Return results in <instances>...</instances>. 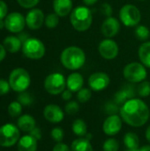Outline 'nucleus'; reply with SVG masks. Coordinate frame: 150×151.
Masks as SVG:
<instances>
[{"mask_svg":"<svg viewBox=\"0 0 150 151\" xmlns=\"http://www.w3.org/2000/svg\"><path fill=\"white\" fill-rule=\"evenodd\" d=\"M120 117L126 124L133 127H143L149 119V108L140 98H132L120 107Z\"/></svg>","mask_w":150,"mask_h":151,"instance_id":"1","label":"nucleus"},{"mask_svg":"<svg viewBox=\"0 0 150 151\" xmlns=\"http://www.w3.org/2000/svg\"><path fill=\"white\" fill-rule=\"evenodd\" d=\"M60 61L63 66L68 70H79L85 65L86 54L80 47L69 46L62 51Z\"/></svg>","mask_w":150,"mask_h":151,"instance_id":"2","label":"nucleus"},{"mask_svg":"<svg viewBox=\"0 0 150 151\" xmlns=\"http://www.w3.org/2000/svg\"><path fill=\"white\" fill-rule=\"evenodd\" d=\"M70 21L72 27L79 32L87 31L92 25L93 14L88 7L80 5L72 9L70 14Z\"/></svg>","mask_w":150,"mask_h":151,"instance_id":"3","label":"nucleus"},{"mask_svg":"<svg viewBox=\"0 0 150 151\" xmlns=\"http://www.w3.org/2000/svg\"><path fill=\"white\" fill-rule=\"evenodd\" d=\"M9 84L11 88L18 93L26 91L31 83V78L28 72L24 68H16L9 75Z\"/></svg>","mask_w":150,"mask_h":151,"instance_id":"4","label":"nucleus"},{"mask_svg":"<svg viewBox=\"0 0 150 151\" xmlns=\"http://www.w3.org/2000/svg\"><path fill=\"white\" fill-rule=\"evenodd\" d=\"M123 75L130 83H141L146 80L148 73L143 64L139 62H132L125 66Z\"/></svg>","mask_w":150,"mask_h":151,"instance_id":"5","label":"nucleus"},{"mask_svg":"<svg viewBox=\"0 0 150 151\" xmlns=\"http://www.w3.org/2000/svg\"><path fill=\"white\" fill-rule=\"evenodd\" d=\"M20 139L18 126L8 123L0 127V147L10 148L18 143Z\"/></svg>","mask_w":150,"mask_h":151,"instance_id":"6","label":"nucleus"},{"mask_svg":"<svg viewBox=\"0 0 150 151\" xmlns=\"http://www.w3.org/2000/svg\"><path fill=\"white\" fill-rule=\"evenodd\" d=\"M22 52L27 58L33 60L41 59L45 55V46L37 38H28L22 44Z\"/></svg>","mask_w":150,"mask_h":151,"instance_id":"7","label":"nucleus"},{"mask_svg":"<svg viewBox=\"0 0 150 151\" xmlns=\"http://www.w3.org/2000/svg\"><path fill=\"white\" fill-rule=\"evenodd\" d=\"M119 19L126 27H133L138 26L141 22V13L134 4H127L121 7L119 11Z\"/></svg>","mask_w":150,"mask_h":151,"instance_id":"8","label":"nucleus"},{"mask_svg":"<svg viewBox=\"0 0 150 151\" xmlns=\"http://www.w3.org/2000/svg\"><path fill=\"white\" fill-rule=\"evenodd\" d=\"M45 90L52 95L57 96L63 93L66 87V79L60 73H53L49 74L44 80Z\"/></svg>","mask_w":150,"mask_h":151,"instance_id":"9","label":"nucleus"},{"mask_svg":"<svg viewBox=\"0 0 150 151\" xmlns=\"http://www.w3.org/2000/svg\"><path fill=\"white\" fill-rule=\"evenodd\" d=\"M110 76L103 72H96L92 73L88 81L89 88L93 91L99 92L108 88L110 85Z\"/></svg>","mask_w":150,"mask_h":151,"instance_id":"10","label":"nucleus"},{"mask_svg":"<svg viewBox=\"0 0 150 151\" xmlns=\"http://www.w3.org/2000/svg\"><path fill=\"white\" fill-rule=\"evenodd\" d=\"M5 28L11 33H20L26 25V18L19 12H11L4 19Z\"/></svg>","mask_w":150,"mask_h":151,"instance_id":"11","label":"nucleus"},{"mask_svg":"<svg viewBox=\"0 0 150 151\" xmlns=\"http://www.w3.org/2000/svg\"><path fill=\"white\" fill-rule=\"evenodd\" d=\"M98 52L103 58L107 60H111L118 57V46L117 42L112 39L106 38L99 43Z\"/></svg>","mask_w":150,"mask_h":151,"instance_id":"12","label":"nucleus"},{"mask_svg":"<svg viewBox=\"0 0 150 151\" xmlns=\"http://www.w3.org/2000/svg\"><path fill=\"white\" fill-rule=\"evenodd\" d=\"M123 126V120L118 114L111 115L105 119L103 124V131L108 136H114L118 134Z\"/></svg>","mask_w":150,"mask_h":151,"instance_id":"13","label":"nucleus"},{"mask_svg":"<svg viewBox=\"0 0 150 151\" xmlns=\"http://www.w3.org/2000/svg\"><path fill=\"white\" fill-rule=\"evenodd\" d=\"M45 20L44 13L42 10L34 8L29 11L26 16V24L32 30L39 29Z\"/></svg>","mask_w":150,"mask_h":151,"instance_id":"14","label":"nucleus"},{"mask_svg":"<svg viewBox=\"0 0 150 151\" xmlns=\"http://www.w3.org/2000/svg\"><path fill=\"white\" fill-rule=\"evenodd\" d=\"M43 117L47 121L57 124L63 121L65 118V112L61 107L57 104H48L43 110Z\"/></svg>","mask_w":150,"mask_h":151,"instance_id":"15","label":"nucleus"},{"mask_svg":"<svg viewBox=\"0 0 150 151\" xmlns=\"http://www.w3.org/2000/svg\"><path fill=\"white\" fill-rule=\"evenodd\" d=\"M120 22L114 17H108L104 19L101 27V32L106 38H112L118 34Z\"/></svg>","mask_w":150,"mask_h":151,"instance_id":"16","label":"nucleus"},{"mask_svg":"<svg viewBox=\"0 0 150 151\" xmlns=\"http://www.w3.org/2000/svg\"><path fill=\"white\" fill-rule=\"evenodd\" d=\"M135 96V89L133 86L132 85H126L123 88H121L115 95L113 100L119 105H123L126 101L134 98Z\"/></svg>","mask_w":150,"mask_h":151,"instance_id":"17","label":"nucleus"},{"mask_svg":"<svg viewBox=\"0 0 150 151\" xmlns=\"http://www.w3.org/2000/svg\"><path fill=\"white\" fill-rule=\"evenodd\" d=\"M84 85V78L79 73H72L66 79V87L67 89L71 90L72 93H77L83 88Z\"/></svg>","mask_w":150,"mask_h":151,"instance_id":"18","label":"nucleus"},{"mask_svg":"<svg viewBox=\"0 0 150 151\" xmlns=\"http://www.w3.org/2000/svg\"><path fill=\"white\" fill-rule=\"evenodd\" d=\"M53 9L59 17H65L72 11V0H53Z\"/></svg>","mask_w":150,"mask_h":151,"instance_id":"19","label":"nucleus"},{"mask_svg":"<svg viewBox=\"0 0 150 151\" xmlns=\"http://www.w3.org/2000/svg\"><path fill=\"white\" fill-rule=\"evenodd\" d=\"M17 126L19 130L30 133L36 127V121L33 116L29 114H24L19 117L17 120Z\"/></svg>","mask_w":150,"mask_h":151,"instance_id":"20","label":"nucleus"},{"mask_svg":"<svg viewBox=\"0 0 150 151\" xmlns=\"http://www.w3.org/2000/svg\"><path fill=\"white\" fill-rule=\"evenodd\" d=\"M37 142L30 134L24 135L18 142V151H37Z\"/></svg>","mask_w":150,"mask_h":151,"instance_id":"21","label":"nucleus"},{"mask_svg":"<svg viewBox=\"0 0 150 151\" xmlns=\"http://www.w3.org/2000/svg\"><path fill=\"white\" fill-rule=\"evenodd\" d=\"M71 151H94V149L88 138L79 137L72 142Z\"/></svg>","mask_w":150,"mask_h":151,"instance_id":"22","label":"nucleus"},{"mask_svg":"<svg viewBox=\"0 0 150 151\" xmlns=\"http://www.w3.org/2000/svg\"><path fill=\"white\" fill-rule=\"evenodd\" d=\"M4 46L5 50L10 53H16L20 50L22 46V42L19 39V37L9 35L4 40Z\"/></svg>","mask_w":150,"mask_h":151,"instance_id":"23","label":"nucleus"},{"mask_svg":"<svg viewBox=\"0 0 150 151\" xmlns=\"http://www.w3.org/2000/svg\"><path fill=\"white\" fill-rule=\"evenodd\" d=\"M138 55L141 63L143 64L146 67L150 68V42H143L140 46Z\"/></svg>","mask_w":150,"mask_h":151,"instance_id":"24","label":"nucleus"},{"mask_svg":"<svg viewBox=\"0 0 150 151\" xmlns=\"http://www.w3.org/2000/svg\"><path fill=\"white\" fill-rule=\"evenodd\" d=\"M123 142L126 150H135L140 147L139 136L135 133H133V132L126 133L124 135Z\"/></svg>","mask_w":150,"mask_h":151,"instance_id":"25","label":"nucleus"},{"mask_svg":"<svg viewBox=\"0 0 150 151\" xmlns=\"http://www.w3.org/2000/svg\"><path fill=\"white\" fill-rule=\"evenodd\" d=\"M72 130L78 137H85L88 134V126L81 119H76L72 124Z\"/></svg>","mask_w":150,"mask_h":151,"instance_id":"26","label":"nucleus"},{"mask_svg":"<svg viewBox=\"0 0 150 151\" xmlns=\"http://www.w3.org/2000/svg\"><path fill=\"white\" fill-rule=\"evenodd\" d=\"M103 111L109 116H111V115H116V114L119 113L120 107H119V105L114 100L108 101V102L105 103V104L103 106Z\"/></svg>","mask_w":150,"mask_h":151,"instance_id":"27","label":"nucleus"},{"mask_svg":"<svg viewBox=\"0 0 150 151\" xmlns=\"http://www.w3.org/2000/svg\"><path fill=\"white\" fill-rule=\"evenodd\" d=\"M91 96H92V90L87 88H82L80 90L77 92V95H76V98L80 104H85L88 102Z\"/></svg>","mask_w":150,"mask_h":151,"instance_id":"28","label":"nucleus"},{"mask_svg":"<svg viewBox=\"0 0 150 151\" xmlns=\"http://www.w3.org/2000/svg\"><path fill=\"white\" fill-rule=\"evenodd\" d=\"M22 112V105L18 101L11 102L8 106V113L11 117L16 118L19 117Z\"/></svg>","mask_w":150,"mask_h":151,"instance_id":"29","label":"nucleus"},{"mask_svg":"<svg viewBox=\"0 0 150 151\" xmlns=\"http://www.w3.org/2000/svg\"><path fill=\"white\" fill-rule=\"evenodd\" d=\"M135 36L140 41H146L149 38L150 31L148 27L141 25L137 26L135 28Z\"/></svg>","mask_w":150,"mask_h":151,"instance_id":"30","label":"nucleus"},{"mask_svg":"<svg viewBox=\"0 0 150 151\" xmlns=\"http://www.w3.org/2000/svg\"><path fill=\"white\" fill-rule=\"evenodd\" d=\"M103 151H118L119 142L115 138H109L104 141L103 144Z\"/></svg>","mask_w":150,"mask_h":151,"instance_id":"31","label":"nucleus"},{"mask_svg":"<svg viewBox=\"0 0 150 151\" xmlns=\"http://www.w3.org/2000/svg\"><path fill=\"white\" fill-rule=\"evenodd\" d=\"M44 23L48 28H55L59 23V16L57 14H56L55 12L50 13L45 18Z\"/></svg>","mask_w":150,"mask_h":151,"instance_id":"32","label":"nucleus"},{"mask_svg":"<svg viewBox=\"0 0 150 151\" xmlns=\"http://www.w3.org/2000/svg\"><path fill=\"white\" fill-rule=\"evenodd\" d=\"M137 94L140 97H148L150 95V82L142 81L137 88Z\"/></svg>","mask_w":150,"mask_h":151,"instance_id":"33","label":"nucleus"},{"mask_svg":"<svg viewBox=\"0 0 150 151\" xmlns=\"http://www.w3.org/2000/svg\"><path fill=\"white\" fill-rule=\"evenodd\" d=\"M17 101L19 103H20L22 106H30L33 104L34 99L28 92L24 91V92L19 93V95L17 98Z\"/></svg>","mask_w":150,"mask_h":151,"instance_id":"34","label":"nucleus"},{"mask_svg":"<svg viewBox=\"0 0 150 151\" xmlns=\"http://www.w3.org/2000/svg\"><path fill=\"white\" fill-rule=\"evenodd\" d=\"M80 111V105L77 101H68L65 105V111L68 115H75Z\"/></svg>","mask_w":150,"mask_h":151,"instance_id":"35","label":"nucleus"},{"mask_svg":"<svg viewBox=\"0 0 150 151\" xmlns=\"http://www.w3.org/2000/svg\"><path fill=\"white\" fill-rule=\"evenodd\" d=\"M50 136L53 139V141H55L57 143L62 142L64 140V136H65V133H64L63 128H61L59 127H54L50 132Z\"/></svg>","mask_w":150,"mask_h":151,"instance_id":"36","label":"nucleus"},{"mask_svg":"<svg viewBox=\"0 0 150 151\" xmlns=\"http://www.w3.org/2000/svg\"><path fill=\"white\" fill-rule=\"evenodd\" d=\"M17 2L21 7L29 9L34 7L40 2V0H17Z\"/></svg>","mask_w":150,"mask_h":151,"instance_id":"37","label":"nucleus"},{"mask_svg":"<svg viewBox=\"0 0 150 151\" xmlns=\"http://www.w3.org/2000/svg\"><path fill=\"white\" fill-rule=\"evenodd\" d=\"M101 12L103 13V15L106 16L107 18L108 17H111L112 15V7L110 4L108 3H103L102 5H101Z\"/></svg>","mask_w":150,"mask_h":151,"instance_id":"38","label":"nucleus"},{"mask_svg":"<svg viewBox=\"0 0 150 151\" xmlns=\"http://www.w3.org/2000/svg\"><path fill=\"white\" fill-rule=\"evenodd\" d=\"M11 89V86L9 84V81H6L4 80H0V96H4L9 93Z\"/></svg>","mask_w":150,"mask_h":151,"instance_id":"39","label":"nucleus"},{"mask_svg":"<svg viewBox=\"0 0 150 151\" xmlns=\"http://www.w3.org/2000/svg\"><path fill=\"white\" fill-rule=\"evenodd\" d=\"M52 151H71V147H69L66 143L57 142L52 149Z\"/></svg>","mask_w":150,"mask_h":151,"instance_id":"40","label":"nucleus"},{"mask_svg":"<svg viewBox=\"0 0 150 151\" xmlns=\"http://www.w3.org/2000/svg\"><path fill=\"white\" fill-rule=\"evenodd\" d=\"M7 12H8L7 4L4 1L0 0V20L4 19L7 16Z\"/></svg>","mask_w":150,"mask_h":151,"instance_id":"41","label":"nucleus"},{"mask_svg":"<svg viewBox=\"0 0 150 151\" xmlns=\"http://www.w3.org/2000/svg\"><path fill=\"white\" fill-rule=\"evenodd\" d=\"M29 134L31 135V136H33L34 139H36L37 141H39V140H41L42 139V130L39 128V127H34L30 133H29Z\"/></svg>","mask_w":150,"mask_h":151,"instance_id":"42","label":"nucleus"},{"mask_svg":"<svg viewBox=\"0 0 150 151\" xmlns=\"http://www.w3.org/2000/svg\"><path fill=\"white\" fill-rule=\"evenodd\" d=\"M61 97L64 101H71L72 97V92L69 89H65L61 94Z\"/></svg>","mask_w":150,"mask_h":151,"instance_id":"43","label":"nucleus"},{"mask_svg":"<svg viewBox=\"0 0 150 151\" xmlns=\"http://www.w3.org/2000/svg\"><path fill=\"white\" fill-rule=\"evenodd\" d=\"M126 151H150V145H144L142 147H139L135 150H126Z\"/></svg>","mask_w":150,"mask_h":151,"instance_id":"44","label":"nucleus"},{"mask_svg":"<svg viewBox=\"0 0 150 151\" xmlns=\"http://www.w3.org/2000/svg\"><path fill=\"white\" fill-rule=\"evenodd\" d=\"M5 55H6V50L4 45L0 44V61H2L5 58Z\"/></svg>","mask_w":150,"mask_h":151,"instance_id":"45","label":"nucleus"},{"mask_svg":"<svg viewBox=\"0 0 150 151\" xmlns=\"http://www.w3.org/2000/svg\"><path fill=\"white\" fill-rule=\"evenodd\" d=\"M18 37H19V39L21 41V42H22V44H23V42H25L28 39V35H27V33H21V34H19V35H18Z\"/></svg>","mask_w":150,"mask_h":151,"instance_id":"46","label":"nucleus"},{"mask_svg":"<svg viewBox=\"0 0 150 151\" xmlns=\"http://www.w3.org/2000/svg\"><path fill=\"white\" fill-rule=\"evenodd\" d=\"M83 3L88 5V6H91V5H94L95 4H96L98 2V0H82Z\"/></svg>","mask_w":150,"mask_h":151,"instance_id":"47","label":"nucleus"},{"mask_svg":"<svg viewBox=\"0 0 150 151\" xmlns=\"http://www.w3.org/2000/svg\"><path fill=\"white\" fill-rule=\"evenodd\" d=\"M145 137L147 139V141L150 143V125L148 127L147 130H146V133H145Z\"/></svg>","mask_w":150,"mask_h":151,"instance_id":"48","label":"nucleus"},{"mask_svg":"<svg viewBox=\"0 0 150 151\" xmlns=\"http://www.w3.org/2000/svg\"><path fill=\"white\" fill-rule=\"evenodd\" d=\"M4 27H5V24H4V21L2 19V20H0V29H2Z\"/></svg>","mask_w":150,"mask_h":151,"instance_id":"49","label":"nucleus"},{"mask_svg":"<svg viewBox=\"0 0 150 151\" xmlns=\"http://www.w3.org/2000/svg\"><path fill=\"white\" fill-rule=\"evenodd\" d=\"M140 1H144V0H140Z\"/></svg>","mask_w":150,"mask_h":151,"instance_id":"50","label":"nucleus"}]
</instances>
